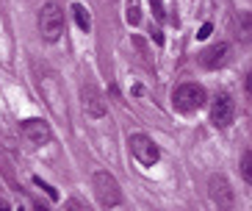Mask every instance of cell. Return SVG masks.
<instances>
[{
	"instance_id": "obj_7",
	"label": "cell",
	"mask_w": 252,
	"mask_h": 211,
	"mask_svg": "<svg viewBox=\"0 0 252 211\" xmlns=\"http://www.w3.org/2000/svg\"><path fill=\"white\" fill-rule=\"evenodd\" d=\"M39 89H42V95L47 98V106L56 111V117H67V106L61 103V100H64V95H61V89H59V81H56V75L39 78Z\"/></svg>"
},
{
	"instance_id": "obj_20",
	"label": "cell",
	"mask_w": 252,
	"mask_h": 211,
	"mask_svg": "<svg viewBox=\"0 0 252 211\" xmlns=\"http://www.w3.org/2000/svg\"><path fill=\"white\" fill-rule=\"evenodd\" d=\"M20 211H23V209H20Z\"/></svg>"
},
{
	"instance_id": "obj_6",
	"label": "cell",
	"mask_w": 252,
	"mask_h": 211,
	"mask_svg": "<svg viewBox=\"0 0 252 211\" xmlns=\"http://www.w3.org/2000/svg\"><path fill=\"white\" fill-rule=\"evenodd\" d=\"M236 120V103L230 95H219L211 106V122H214L216 128H230Z\"/></svg>"
},
{
	"instance_id": "obj_19",
	"label": "cell",
	"mask_w": 252,
	"mask_h": 211,
	"mask_svg": "<svg viewBox=\"0 0 252 211\" xmlns=\"http://www.w3.org/2000/svg\"><path fill=\"white\" fill-rule=\"evenodd\" d=\"M36 211H50V209H45V206H36Z\"/></svg>"
},
{
	"instance_id": "obj_9",
	"label": "cell",
	"mask_w": 252,
	"mask_h": 211,
	"mask_svg": "<svg viewBox=\"0 0 252 211\" xmlns=\"http://www.w3.org/2000/svg\"><path fill=\"white\" fill-rule=\"evenodd\" d=\"M20 131H23V136L28 139V142H33V144H47L53 139L50 125H47L45 120H39V117H28V120H23L20 122Z\"/></svg>"
},
{
	"instance_id": "obj_1",
	"label": "cell",
	"mask_w": 252,
	"mask_h": 211,
	"mask_svg": "<svg viewBox=\"0 0 252 211\" xmlns=\"http://www.w3.org/2000/svg\"><path fill=\"white\" fill-rule=\"evenodd\" d=\"M205 100H208V95L200 83H183V86H178V89L172 92V106L180 114L200 111L202 106H205Z\"/></svg>"
},
{
	"instance_id": "obj_15",
	"label": "cell",
	"mask_w": 252,
	"mask_h": 211,
	"mask_svg": "<svg viewBox=\"0 0 252 211\" xmlns=\"http://www.w3.org/2000/svg\"><path fill=\"white\" fill-rule=\"evenodd\" d=\"M67 211H92V209L83 203V200H75L72 197V200H67Z\"/></svg>"
},
{
	"instance_id": "obj_5",
	"label": "cell",
	"mask_w": 252,
	"mask_h": 211,
	"mask_svg": "<svg viewBox=\"0 0 252 211\" xmlns=\"http://www.w3.org/2000/svg\"><path fill=\"white\" fill-rule=\"evenodd\" d=\"M127 144H130V153H133V158L139 161V164H144V167L158 164V158H161L158 144L153 142L147 134H133L130 139H127Z\"/></svg>"
},
{
	"instance_id": "obj_13",
	"label": "cell",
	"mask_w": 252,
	"mask_h": 211,
	"mask_svg": "<svg viewBox=\"0 0 252 211\" xmlns=\"http://www.w3.org/2000/svg\"><path fill=\"white\" fill-rule=\"evenodd\" d=\"M127 23L130 25H139V20H141V11H139V6H136V3H130V6H127Z\"/></svg>"
},
{
	"instance_id": "obj_3",
	"label": "cell",
	"mask_w": 252,
	"mask_h": 211,
	"mask_svg": "<svg viewBox=\"0 0 252 211\" xmlns=\"http://www.w3.org/2000/svg\"><path fill=\"white\" fill-rule=\"evenodd\" d=\"M92 189H94L97 200H100L103 206H108V209H114V206L122 203V189H119L117 178H114L111 173H105V170L94 173V178H92Z\"/></svg>"
},
{
	"instance_id": "obj_4",
	"label": "cell",
	"mask_w": 252,
	"mask_h": 211,
	"mask_svg": "<svg viewBox=\"0 0 252 211\" xmlns=\"http://www.w3.org/2000/svg\"><path fill=\"white\" fill-rule=\"evenodd\" d=\"M208 195H211V200H214V206L219 211H233V206H236V192H233L227 178L219 173H214L208 178Z\"/></svg>"
},
{
	"instance_id": "obj_11",
	"label": "cell",
	"mask_w": 252,
	"mask_h": 211,
	"mask_svg": "<svg viewBox=\"0 0 252 211\" xmlns=\"http://www.w3.org/2000/svg\"><path fill=\"white\" fill-rule=\"evenodd\" d=\"M72 17H75V23H78V28H81V31H86V34H89V28H92V17H89V8L83 6V3H75V6H72Z\"/></svg>"
},
{
	"instance_id": "obj_18",
	"label": "cell",
	"mask_w": 252,
	"mask_h": 211,
	"mask_svg": "<svg viewBox=\"0 0 252 211\" xmlns=\"http://www.w3.org/2000/svg\"><path fill=\"white\" fill-rule=\"evenodd\" d=\"M0 211H8V206H6V203H3V200H0Z\"/></svg>"
},
{
	"instance_id": "obj_12",
	"label": "cell",
	"mask_w": 252,
	"mask_h": 211,
	"mask_svg": "<svg viewBox=\"0 0 252 211\" xmlns=\"http://www.w3.org/2000/svg\"><path fill=\"white\" fill-rule=\"evenodd\" d=\"M241 175L247 183L252 181V150H244V156H241Z\"/></svg>"
},
{
	"instance_id": "obj_10",
	"label": "cell",
	"mask_w": 252,
	"mask_h": 211,
	"mask_svg": "<svg viewBox=\"0 0 252 211\" xmlns=\"http://www.w3.org/2000/svg\"><path fill=\"white\" fill-rule=\"evenodd\" d=\"M230 61V45L227 42H216V45H211L208 50L200 53V64L205 70H219L224 67Z\"/></svg>"
},
{
	"instance_id": "obj_8",
	"label": "cell",
	"mask_w": 252,
	"mask_h": 211,
	"mask_svg": "<svg viewBox=\"0 0 252 211\" xmlns=\"http://www.w3.org/2000/svg\"><path fill=\"white\" fill-rule=\"evenodd\" d=\"M83 111L89 114V117H94V120L105 117L103 92L97 89V83H94V81H86V83H83Z\"/></svg>"
},
{
	"instance_id": "obj_16",
	"label": "cell",
	"mask_w": 252,
	"mask_h": 211,
	"mask_svg": "<svg viewBox=\"0 0 252 211\" xmlns=\"http://www.w3.org/2000/svg\"><path fill=\"white\" fill-rule=\"evenodd\" d=\"M150 6H153V14H156L158 20L166 17V11H163V0H150Z\"/></svg>"
},
{
	"instance_id": "obj_14",
	"label": "cell",
	"mask_w": 252,
	"mask_h": 211,
	"mask_svg": "<svg viewBox=\"0 0 252 211\" xmlns=\"http://www.w3.org/2000/svg\"><path fill=\"white\" fill-rule=\"evenodd\" d=\"M33 183H36L39 189H45V195L50 197V200H59V192H56V189H53L50 183H45V181H42V178H33Z\"/></svg>"
},
{
	"instance_id": "obj_17",
	"label": "cell",
	"mask_w": 252,
	"mask_h": 211,
	"mask_svg": "<svg viewBox=\"0 0 252 211\" xmlns=\"http://www.w3.org/2000/svg\"><path fill=\"white\" fill-rule=\"evenodd\" d=\"M211 31H214V25H211V23H202V28H200V34H197V39H208V36H211Z\"/></svg>"
},
{
	"instance_id": "obj_2",
	"label": "cell",
	"mask_w": 252,
	"mask_h": 211,
	"mask_svg": "<svg viewBox=\"0 0 252 211\" xmlns=\"http://www.w3.org/2000/svg\"><path fill=\"white\" fill-rule=\"evenodd\" d=\"M39 31L47 42H56V39L64 34V11L56 0H47L42 11H39Z\"/></svg>"
}]
</instances>
